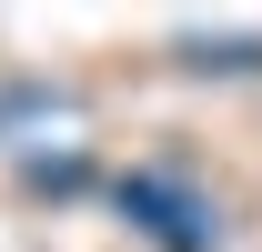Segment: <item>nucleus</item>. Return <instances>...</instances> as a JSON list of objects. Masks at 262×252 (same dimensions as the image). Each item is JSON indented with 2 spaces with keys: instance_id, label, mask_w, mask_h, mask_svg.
Masks as SVG:
<instances>
[{
  "instance_id": "nucleus-1",
  "label": "nucleus",
  "mask_w": 262,
  "mask_h": 252,
  "mask_svg": "<svg viewBox=\"0 0 262 252\" xmlns=\"http://www.w3.org/2000/svg\"><path fill=\"white\" fill-rule=\"evenodd\" d=\"M121 212L141 222L162 252H212V232H222V222H212V202H202V192H182L171 172H131V182H121Z\"/></svg>"
}]
</instances>
